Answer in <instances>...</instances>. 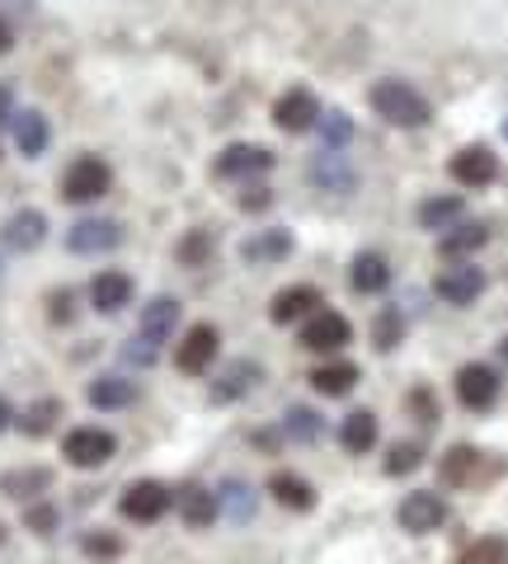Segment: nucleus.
Listing matches in <instances>:
<instances>
[{"mask_svg":"<svg viewBox=\"0 0 508 564\" xmlns=\"http://www.w3.org/2000/svg\"><path fill=\"white\" fill-rule=\"evenodd\" d=\"M372 109H377V118H387L391 128H424L429 122V99L406 80H377Z\"/></svg>","mask_w":508,"mask_h":564,"instance_id":"nucleus-1","label":"nucleus"},{"mask_svg":"<svg viewBox=\"0 0 508 564\" xmlns=\"http://www.w3.org/2000/svg\"><path fill=\"white\" fill-rule=\"evenodd\" d=\"M109 184H114V174L99 155H76L62 174V198L66 203H99L104 193H109Z\"/></svg>","mask_w":508,"mask_h":564,"instance_id":"nucleus-2","label":"nucleus"},{"mask_svg":"<svg viewBox=\"0 0 508 564\" xmlns=\"http://www.w3.org/2000/svg\"><path fill=\"white\" fill-rule=\"evenodd\" d=\"M170 508H174V494L161 480H137V485L122 489V499H118V513L128 522H142V527L161 522Z\"/></svg>","mask_w":508,"mask_h":564,"instance_id":"nucleus-3","label":"nucleus"},{"mask_svg":"<svg viewBox=\"0 0 508 564\" xmlns=\"http://www.w3.org/2000/svg\"><path fill=\"white\" fill-rule=\"evenodd\" d=\"M114 452H118V437L109 433V429H72L62 437V456L72 466H80V470H95V466H104V462H114Z\"/></svg>","mask_w":508,"mask_h":564,"instance_id":"nucleus-4","label":"nucleus"},{"mask_svg":"<svg viewBox=\"0 0 508 564\" xmlns=\"http://www.w3.org/2000/svg\"><path fill=\"white\" fill-rule=\"evenodd\" d=\"M400 527L414 536H424V532H437V527L447 522V503H443V494H429V489H414L400 499Z\"/></svg>","mask_w":508,"mask_h":564,"instance_id":"nucleus-5","label":"nucleus"},{"mask_svg":"<svg viewBox=\"0 0 508 564\" xmlns=\"http://www.w3.org/2000/svg\"><path fill=\"white\" fill-rule=\"evenodd\" d=\"M457 400L466 404V410H495L499 404V372L485 362H466L457 372Z\"/></svg>","mask_w":508,"mask_h":564,"instance_id":"nucleus-6","label":"nucleus"},{"mask_svg":"<svg viewBox=\"0 0 508 564\" xmlns=\"http://www.w3.org/2000/svg\"><path fill=\"white\" fill-rule=\"evenodd\" d=\"M217 348H221V334H217L213 325H194V329L184 334V344L174 348V367H180V372H188V377H203L207 367H213Z\"/></svg>","mask_w":508,"mask_h":564,"instance_id":"nucleus-7","label":"nucleus"},{"mask_svg":"<svg viewBox=\"0 0 508 564\" xmlns=\"http://www.w3.org/2000/svg\"><path fill=\"white\" fill-rule=\"evenodd\" d=\"M122 240V226L109 217H85L66 231V250L72 254H104V250H118Z\"/></svg>","mask_w":508,"mask_h":564,"instance_id":"nucleus-8","label":"nucleus"},{"mask_svg":"<svg viewBox=\"0 0 508 564\" xmlns=\"http://www.w3.org/2000/svg\"><path fill=\"white\" fill-rule=\"evenodd\" d=\"M348 339H354V329H348L339 311H315L302 325V348H311V352H339Z\"/></svg>","mask_w":508,"mask_h":564,"instance_id":"nucleus-9","label":"nucleus"},{"mask_svg":"<svg viewBox=\"0 0 508 564\" xmlns=\"http://www.w3.org/2000/svg\"><path fill=\"white\" fill-rule=\"evenodd\" d=\"M433 292L443 296L447 306H471V302H476V296L485 292V273L476 269V263H452V269L437 273Z\"/></svg>","mask_w":508,"mask_h":564,"instance_id":"nucleus-10","label":"nucleus"},{"mask_svg":"<svg viewBox=\"0 0 508 564\" xmlns=\"http://www.w3.org/2000/svg\"><path fill=\"white\" fill-rule=\"evenodd\" d=\"M452 180H457L462 188H485L499 180V161L489 147H466L452 155Z\"/></svg>","mask_w":508,"mask_h":564,"instance_id":"nucleus-11","label":"nucleus"},{"mask_svg":"<svg viewBox=\"0 0 508 564\" xmlns=\"http://www.w3.org/2000/svg\"><path fill=\"white\" fill-rule=\"evenodd\" d=\"M213 170H217V180H255V174L273 170V155L264 147H226Z\"/></svg>","mask_w":508,"mask_h":564,"instance_id":"nucleus-12","label":"nucleus"},{"mask_svg":"<svg viewBox=\"0 0 508 564\" xmlns=\"http://www.w3.org/2000/svg\"><path fill=\"white\" fill-rule=\"evenodd\" d=\"M273 122L283 132H311L321 122V104H315L311 90H288L283 99L273 104Z\"/></svg>","mask_w":508,"mask_h":564,"instance_id":"nucleus-13","label":"nucleus"},{"mask_svg":"<svg viewBox=\"0 0 508 564\" xmlns=\"http://www.w3.org/2000/svg\"><path fill=\"white\" fill-rule=\"evenodd\" d=\"M47 240V217L39 207H24V212H14V217L6 221V245L14 254H29V250H39V245Z\"/></svg>","mask_w":508,"mask_h":564,"instance_id":"nucleus-14","label":"nucleus"},{"mask_svg":"<svg viewBox=\"0 0 508 564\" xmlns=\"http://www.w3.org/2000/svg\"><path fill=\"white\" fill-rule=\"evenodd\" d=\"M321 292L315 288H288V292H278L273 296V306H269V321L273 325H292V321H311L315 311H321Z\"/></svg>","mask_w":508,"mask_h":564,"instance_id":"nucleus-15","label":"nucleus"},{"mask_svg":"<svg viewBox=\"0 0 508 564\" xmlns=\"http://www.w3.org/2000/svg\"><path fill=\"white\" fill-rule=\"evenodd\" d=\"M174 508H180L184 527H194V532H203V527L217 522V494L203 489V485H184L180 494H174Z\"/></svg>","mask_w":508,"mask_h":564,"instance_id":"nucleus-16","label":"nucleus"},{"mask_svg":"<svg viewBox=\"0 0 508 564\" xmlns=\"http://www.w3.org/2000/svg\"><path fill=\"white\" fill-rule=\"evenodd\" d=\"M306 174H311V184L325 188V193H348L354 188V165H348V155H339V151H321Z\"/></svg>","mask_w":508,"mask_h":564,"instance_id":"nucleus-17","label":"nucleus"},{"mask_svg":"<svg viewBox=\"0 0 508 564\" xmlns=\"http://www.w3.org/2000/svg\"><path fill=\"white\" fill-rule=\"evenodd\" d=\"M128 302H132V278H128V273L109 269V273H99V278L90 282V306H95L99 315H114V311H122Z\"/></svg>","mask_w":508,"mask_h":564,"instance_id":"nucleus-18","label":"nucleus"},{"mask_svg":"<svg viewBox=\"0 0 508 564\" xmlns=\"http://www.w3.org/2000/svg\"><path fill=\"white\" fill-rule=\"evenodd\" d=\"M47 489H52V470H43V466H24V470L0 475V494H10V499H20V503H39Z\"/></svg>","mask_w":508,"mask_h":564,"instance_id":"nucleus-19","label":"nucleus"},{"mask_svg":"<svg viewBox=\"0 0 508 564\" xmlns=\"http://www.w3.org/2000/svg\"><path fill=\"white\" fill-rule=\"evenodd\" d=\"M269 494L283 508H292V513H311L315 508V489H311V480H302L296 470H273L269 475Z\"/></svg>","mask_w":508,"mask_h":564,"instance_id":"nucleus-20","label":"nucleus"},{"mask_svg":"<svg viewBox=\"0 0 508 564\" xmlns=\"http://www.w3.org/2000/svg\"><path fill=\"white\" fill-rule=\"evenodd\" d=\"M174 325H180V302H174V296H155V302L142 311V325H137V334L161 348L174 334Z\"/></svg>","mask_w":508,"mask_h":564,"instance_id":"nucleus-21","label":"nucleus"},{"mask_svg":"<svg viewBox=\"0 0 508 564\" xmlns=\"http://www.w3.org/2000/svg\"><path fill=\"white\" fill-rule=\"evenodd\" d=\"M339 443L348 456H367L377 447V414H367V410H354L344 423H339Z\"/></svg>","mask_w":508,"mask_h":564,"instance_id":"nucleus-22","label":"nucleus"},{"mask_svg":"<svg viewBox=\"0 0 508 564\" xmlns=\"http://www.w3.org/2000/svg\"><path fill=\"white\" fill-rule=\"evenodd\" d=\"M348 282H354V292L377 296V292H387V288H391V263L381 259V254H358V259H354V273H348Z\"/></svg>","mask_w":508,"mask_h":564,"instance_id":"nucleus-23","label":"nucleus"},{"mask_svg":"<svg viewBox=\"0 0 508 564\" xmlns=\"http://www.w3.org/2000/svg\"><path fill=\"white\" fill-rule=\"evenodd\" d=\"M292 254V236L288 231H259L240 245V259L245 263H278V259H288Z\"/></svg>","mask_w":508,"mask_h":564,"instance_id":"nucleus-24","label":"nucleus"},{"mask_svg":"<svg viewBox=\"0 0 508 564\" xmlns=\"http://www.w3.org/2000/svg\"><path fill=\"white\" fill-rule=\"evenodd\" d=\"M90 404L95 410H128V404L137 400V381H128V377H99V381H90Z\"/></svg>","mask_w":508,"mask_h":564,"instance_id":"nucleus-25","label":"nucleus"},{"mask_svg":"<svg viewBox=\"0 0 508 564\" xmlns=\"http://www.w3.org/2000/svg\"><path fill=\"white\" fill-rule=\"evenodd\" d=\"M14 122V147H20L24 155H43L47 151V118L39 113V109H24V113H14L10 118Z\"/></svg>","mask_w":508,"mask_h":564,"instance_id":"nucleus-26","label":"nucleus"},{"mask_svg":"<svg viewBox=\"0 0 508 564\" xmlns=\"http://www.w3.org/2000/svg\"><path fill=\"white\" fill-rule=\"evenodd\" d=\"M217 513H226L236 527H245V522L255 518V489L240 485V480H226V485L217 489Z\"/></svg>","mask_w":508,"mask_h":564,"instance_id":"nucleus-27","label":"nucleus"},{"mask_svg":"<svg viewBox=\"0 0 508 564\" xmlns=\"http://www.w3.org/2000/svg\"><path fill=\"white\" fill-rule=\"evenodd\" d=\"M485 240H489V231L480 221H462V226H447V236L437 240V250H443L447 259H462V254H476Z\"/></svg>","mask_w":508,"mask_h":564,"instance_id":"nucleus-28","label":"nucleus"},{"mask_svg":"<svg viewBox=\"0 0 508 564\" xmlns=\"http://www.w3.org/2000/svg\"><path fill=\"white\" fill-rule=\"evenodd\" d=\"M354 381H358V367L354 362H329V367H315V372H311V386L321 395H329V400L348 395V391H354Z\"/></svg>","mask_w":508,"mask_h":564,"instance_id":"nucleus-29","label":"nucleus"},{"mask_svg":"<svg viewBox=\"0 0 508 564\" xmlns=\"http://www.w3.org/2000/svg\"><path fill=\"white\" fill-rule=\"evenodd\" d=\"M255 381H259V367H255V362H231V367L221 372V381L213 386V400H221V404H226V400H240Z\"/></svg>","mask_w":508,"mask_h":564,"instance_id":"nucleus-30","label":"nucleus"},{"mask_svg":"<svg viewBox=\"0 0 508 564\" xmlns=\"http://www.w3.org/2000/svg\"><path fill=\"white\" fill-rule=\"evenodd\" d=\"M462 217V198H429V203H419V226H424V231H447L452 221Z\"/></svg>","mask_w":508,"mask_h":564,"instance_id":"nucleus-31","label":"nucleus"},{"mask_svg":"<svg viewBox=\"0 0 508 564\" xmlns=\"http://www.w3.org/2000/svg\"><path fill=\"white\" fill-rule=\"evenodd\" d=\"M476 466H480V452L476 447H452L443 456V480L447 485H471V480H476Z\"/></svg>","mask_w":508,"mask_h":564,"instance_id":"nucleus-32","label":"nucleus"},{"mask_svg":"<svg viewBox=\"0 0 508 564\" xmlns=\"http://www.w3.org/2000/svg\"><path fill=\"white\" fill-rule=\"evenodd\" d=\"M62 419V400H39V404H29V410L20 414V433L24 437H43L52 433V423Z\"/></svg>","mask_w":508,"mask_h":564,"instance_id":"nucleus-33","label":"nucleus"},{"mask_svg":"<svg viewBox=\"0 0 508 564\" xmlns=\"http://www.w3.org/2000/svg\"><path fill=\"white\" fill-rule=\"evenodd\" d=\"M462 564H508V541L504 536H480L462 551Z\"/></svg>","mask_w":508,"mask_h":564,"instance_id":"nucleus-34","label":"nucleus"},{"mask_svg":"<svg viewBox=\"0 0 508 564\" xmlns=\"http://www.w3.org/2000/svg\"><path fill=\"white\" fill-rule=\"evenodd\" d=\"M283 433L292 437V443H311V437L321 433V414H315V410H288Z\"/></svg>","mask_w":508,"mask_h":564,"instance_id":"nucleus-35","label":"nucleus"},{"mask_svg":"<svg viewBox=\"0 0 508 564\" xmlns=\"http://www.w3.org/2000/svg\"><path fill=\"white\" fill-rule=\"evenodd\" d=\"M57 522H62V513L52 503H43V499L24 508V527H29V532H39V536H52V532H57Z\"/></svg>","mask_w":508,"mask_h":564,"instance_id":"nucleus-36","label":"nucleus"},{"mask_svg":"<svg viewBox=\"0 0 508 564\" xmlns=\"http://www.w3.org/2000/svg\"><path fill=\"white\" fill-rule=\"evenodd\" d=\"M80 551L90 555V560H118L122 555V541L109 536V532H85L80 536Z\"/></svg>","mask_w":508,"mask_h":564,"instance_id":"nucleus-37","label":"nucleus"},{"mask_svg":"<svg viewBox=\"0 0 508 564\" xmlns=\"http://www.w3.org/2000/svg\"><path fill=\"white\" fill-rule=\"evenodd\" d=\"M321 137H325V151H339L348 137H354V122L344 113H321Z\"/></svg>","mask_w":508,"mask_h":564,"instance_id":"nucleus-38","label":"nucleus"},{"mask_svg":"<svg viewBox=\"0 0 508 564\" xmlns=\"http://www.w3.org/2000/svg\"><path fill=\"white\" fill-rule=\"evenodd\" d=\"M400 334H406V321H400V311H381L377 315V348L391 352L400 344Z\"/></svg>","mask_w":508,"mask_h":564,"instance_id":"nucleus-39","label":"nucleus"},{"mask_svg":"<svg viewBox=\"0 0 508 564\" xmlns=\"http://www.w3.org/2000/svg\"><path fill=\"white\" fill-rule=\"evenodd\" d=\"M419 462H424V452H419V443H396L391 456H387V475H410Z\"/></svg>","mask_w":508,"mask_h":564,"instance_id":"nucleus-40","label":"nucleus"},{"mask_svg":"<svg viewBox=\"0 0 508 564\" xmlns=\"http://www.w3.org/2000/svg\"><path fill=\"white\" fill-rule=\"evenodd\" d=\"M207 254H213V236H207V231H194V236L180 245V259L184 263H203Z\"/></svg>","mask_w":508,"mask_h":564,"instance_id":"nucleus-41","label":"nucleus"},{"mask_svg":"<svg viewBox=\"0 0 508 564\" xmlns=\"http://www.w3.org/2000/svg\"><path fill=\"white\" fill-rule=\"evenodd\" d=\"M155 352H161V348H155L151 339H142V334H132L128 348H122V358L137 362V367H151V362H155Z\"/></svg>","mask_w":508,"mask_h":564,"instance_id":"nucleus-42","label":"nucleus"},{"mask_svg":"<svg viewBox=\"0 0 508 564\" xmlns=\"http://www.w3.org/2000/svg\"><path fill=\"white\" fill-rule=\"evenodd\" d=\"M273 198H269V188H245V198H240V207L245 212H259V207H269Z\"/></svg>","mask_w":508,"mask_h":564,"instance_id":"nucleus-43","label":"nucleus"},{"mask_svg":"<svg viewBox=\"0 0 508 564\" xmlns=\"http://www.w3.org/2000/svg\"><path fill=\"white\" fill-rule=\"evenodd\" d=\"M52 321H72V292H52Z\"/></svg>","mask_w":508,"mask_h":564,"instance_id":"nucleus-44","label":"nucleus"},{"mask_svg":"<svg viewBox=\"0 0 508 564\" xmlns=\"http://www.w3.org/2000/svg\"><path fill=\"white\" fill-rule=\"evenodd\" d=\"M10 109H14V95H10V85H0V122H10V118H14Z\"/></svg>","mask_w":508,"mask_h":564,"instance_id":"nucleus-45","label":"nucleus"},{"mask_svg":"<svg viewBox=\"0 0 508 564\" xmlns=\"http://www.w3.org/2000/svg\"><path fill=\"white\" fill-rule=\"evenodd\" d=\"M14 47V29L6 24V20H0V57H6V52Z\"/></svg>","mask_w":508,"mask_h":564,"instance_id":"nucleus-46","label":"nucleus"},{"mask_svg":"<svg viewBox=\"0 0 508 564\" xmlns=\"http://www.w3.org/2000/svg\"><path fill=\"white\" fill-rule=\"evenodd\" d=\"M10 419H14V410H10V400L0 395V429H10Z\"/></svg>","mask_w":508,"mask_h":564,"instance_id":"nucleus-47","label":"nucleus"},{"mask_svg":"<svg viewBox=\"0 0 508 564\" xmlns=\"http://www.w3.org/2000/svg\"><path fill=\"white\" fill-rule=\"evenodd\" d=\"M499 358H504V362H508V339H504V344H499Z\"/></svg>","mask_w":508,"mask_h":564,"instance_id":"nucleus-48","label":"nucleus"},{"mask_svg":"<svg viewBox=\"0 0 508 564\" xmlns=\"http://www.w3.org/2000/svg\"><path fill=\"white\" fill-rule=\"evenodd\" d=\"M0 541H6V527H0Z\"/></svg>","mask_w":508,"mask_h":564,"instance_id":"nucleus-49","label":"nucleus"},{"mask_svg":"<svg viewBox=\"0 0 508 564\" xmlns=\"http://www.w3.org/2000/svg\"><path fill=\"white\" fill-rule=\"evenodd\" d=\"M504 137H508V122H504Z\"/></svg>","mask_w":508,"mask_h":564,"instance_id":"nucleus-50","label":"nucleus"}]
</instances>
